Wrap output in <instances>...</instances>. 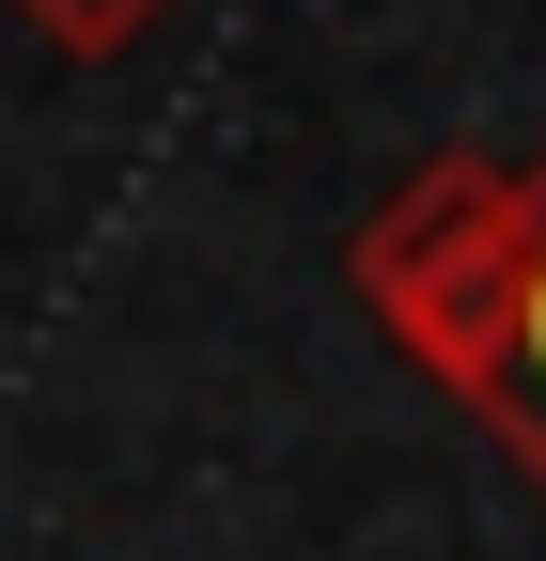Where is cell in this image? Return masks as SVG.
Returning a JSON list of instances; mask_svg holds the SVG:
<instances>
[{
	"label": "cell",
	"instance_id": "obj_1",
	"mask_svg": "<svg viewBox=\"0 0 546 561\" xmlns=\"http://www.w3.org/2000/svg\"><path fill=\"white\" fill-rule=\"evenodd\" d=\"M360 312L406 375H437L468 421L500 405L515 359V280H531V157H422L344 250Z\"/></svg>",
	"mask_w": 546,
	"mask_h": 561
},
{
	"label": "cell",
	"instance_id": "obj_2",
	"mask_svg": "<svg viewBox=\"0 0 546 561\" xmlns=\"http://www.w3.org/2000/svg\"><path fill=\"white\" fill-rule=\"evenodd\" d=\"M485 437H500V453L546 483V157H531V280H515V359H500Z\"/></svg>",
	"mask_w": 546,
	"mask_h": 561
},
{
	"label": "cell",
	"instance_id": "obj_3",
	"mask_svg": "<svg viewBox=\"0 0 546 561\" xmlns=\"http://www.w3.org/2000/svg\"><path fill=\"white\" fill-rule=\"evenodd\" d=\"M16 16H32L62 62H125V47H141V32L172 16V0H16Z\"/></svg>",
	"mask_w": 546,
	"mask_h": 561
}]
</instances>
